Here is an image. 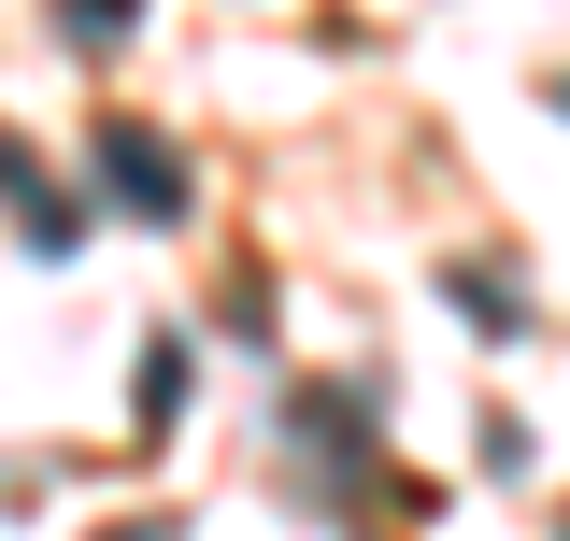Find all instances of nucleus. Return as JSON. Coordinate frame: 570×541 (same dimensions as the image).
Returning a JSON list of instances; mask_svg holds the SVG:
<instances>
[{"mask_svg":"<svg viewBox=\"0 0 570 541\" xmlns=\"http://www.w3.org/2000/svg\"><path fill=\"white\" fill-rule=\"evenodd\" d=\"M100 186H115V200H129V214H157V228L186 214V171H171V157H157V142H142V129H100Z\"/></svg>","mask_w":570,"mask_h":541,"instance_id":"obj_2","label":"nucleus"},{"mask_svg":"<svg viewBox=\"0 0 570 541\" xmlns=\"http://www.w3.org/2000/svg\"><path fill=\"white\" fill-rule=\"evenodd\" d=\"M142 413H186V342H142Z\"/></svg>","mask_w":570,"mask_h":541,"instance_id":"obj_3","label":"nucleus"},{"mask_svg":"<svg viewBox=\"0 0 570 541\" xmlns=\"http://www.w3.org/2000/svg\"><path fill=\"white\" fill-rule=\"evenodd\" d=\"M0 200H14V228H29V257H71V243H86V200L43 186V157H14V142H0Z\"/></svg>","mask_w":570,"mask_h":541,"instance_id":"obj_1","label":"nucleus"},{"mask_svg":"<svg viewBox=\"0 0 570 541\" xmlns=\"http://www.w3.org/2000/svg\"><path fill=\"white\" fill-rule=\"evenodd\" d=\"M557 115H570V71H557Z\"/></svg>","mask_w":570,"mask_h":541,"instance_id":"obj_4","label":"nucleus"}]
</instances>
